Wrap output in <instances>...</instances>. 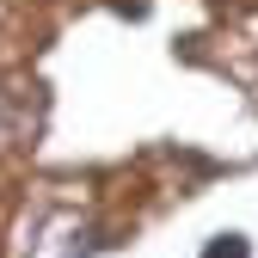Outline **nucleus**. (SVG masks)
Segmentation results:
<instances>
[{
    "instance_id": "obj_1",
    "label": "nucleus",
    "mask_w": 258,
    "mask_h": 258,
    "mask_svg": "<svg viewBox=\"0 0 258 258\" xmlns=\"http://www.w3.org/2000/svg\"><path fill=\"white\" fill-rule=\"evenodd\" d=\"M203 258H246V240H240V234H221V240H209Z\"/></svg>"
}]
</instances>
